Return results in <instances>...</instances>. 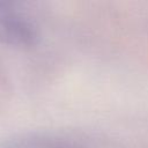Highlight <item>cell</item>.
Returning a JSON list of instances; mask_svg holds the SVG:
<instances>
[{
	"instance_id": "6da1fadb",
	"label": "cell",
	"mask_w": 148,
	"mask_h": 148,
	"mask_svg": "<svg viewBox=\"0 0 148 148\" xmlns=\"http://www.w3.org/2000/svg\"><path fill=\"white\" fill-rule=\"evenodd\" d=\"M36 31L30 20L7 2H0V43L25 46L34 43Z\"/></svg>"
},
{
	"instance_id": "7a4b0ae2",
	"label": "cell",
	"mask_w": 148,
	"mask_h": 148,
	"mask_svg": "<svg viewBox=\"0 0 148 148\" xmlns=\"http://www.w3.org/2000/svg\"><path fill=\"white\" fill-rule=\"evenodd\" d=\"M0 148H84L76 140L50 133L21 134L0 142Z\"/></svg>"
}]
</instances>
